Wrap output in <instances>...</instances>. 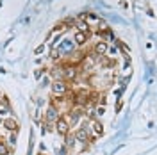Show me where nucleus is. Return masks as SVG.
<instances>
[{"mask_svg":"<svg viewBox=\"0 0 157 155\" xmlns=\"http://www.w3.org/2000/svg\"><path fill=\"white\" fill-rule=\"evenodd\" d=\"M41 75H43V68H41V70H36V71H34V77H36V78H41Z\"/></svg>","mask_w":157,"mask_h":155,"instance_id":"20","label":"nucleus"},{"mask_svg":"<svg viewBox=\"0 0 157 155\" xmlns=\"http://www.w3.org/2000/svg\"><path fill=\"white\" fill-rule=\"evenodd\" d=\"M61 57V52H59L57 48H54V50H50V59H54V61H57V59Z\"/></svg>","mask_w":157,"mask_h":155,"instance_id":"17","label":"nucleus"},{"mask_svg":"<svg viewBox=\"0 0 157 155\" xmlns=\"http://www.w3.org/2000/svg\"><path fill=\"white\" fill-rule=\"evenodd\" d=\"M0 155H11L9 145H7L6 141H0Z\"/></svg>","mask_w":157,"mask_h":155,"instance_id":"14","label":"nucleus"},{"mask_svg":"<svg viewBox=\"0 0 157 155\" xmlns=\"http://www.w3.org/2000/svg\"><path fill=\"white\" fill-rule=\"evenodd\" d=\"M73 136H75V139H77L78 143H88L91 134H89V128H88V127H78L77 130H75V134H73Z\"/></svg>","mask_w":157,"mask_h":155,"instance_id":"7","label":"nucleus"},{"mask_svg":"<svg viewBox=\"0 0 157 155\" xmlns=\"http://www.w3.org/2000/svg\"><path fill=\"white\" fill-rule=\"evenodd\" d=\"M75 27H77L78 32H84V34H89L91 36V29H89V25L86 21H82V20H78L77 23H75Z\"/></svg>","mask_w":157,"mask_h":155,"instance_id":"13","label":"nucleus"},{"mask_svg":"<svg viewBox=\"0 0 157 155\" xmlns=\"http://www.w3.org/2000/svg\"><path fill=\"white\" fill-rule=\"evenodd\" d=\"M107 50H109V43H105V41H97L95 47H93V54L97 57H104L107 54Z\"/></svg>","mask_w":157,"mask_h":155,"instance_id":"8","label":"nucleus"},{"mask_svg":"<svg viewBox=\"0 0 157 155\" xmlns=\"http://www.w3.org/2000/svg\"><path fill=\"white\" fill-rule=\"evenodd\" d=\"M59 118H61V111H59V107H56L54 104H50L48 109H47V112H45V121L47 123H56Z\"/></svg>","mask_w":157,"mask_h":155,"instance_id":"4","label":"nucleus"},{"mask_svg":"<svg viewBox=\"0 0 157 155\" xmlns=\"http://www.w3.org/2000/svg\"><path fill=\"white\" fill-rule=\"evenodd\" d=\"M88 128H89V134H91V136H95V137L104 136V125H102L98 119H91L88 123Z\"/></svg>","mask_w":157,"mask_h":155,"instance_id":"6","label":"nucleus"},{"mask_svg":"<svg viewBox=\"0 0 157 155\" xmlns=\"http://www.w3.org/2000/svg\"><path fill=\"white\" fill-rule=\"evenodd\" d=\"M88 39H89V34H84V32L75 30V34H73V43H75L77 47H84V45L88 43Z\"/></svg>","mask_w":157,"mask_h":155,"instance_id":"10","label":"nucleus"},{"mask_svg":"<svg viewBox=\"0 0 157 155\" xmlns=\"http://www.w3.org/2000/svg\"><path fill=\"white\" fill-rule=\"evenodd\" d=\"M78 64H73V62H70V64H64L63 66V78L66 80V82H73L75 78L78 77Z\"/></svg>","mask_w":157,"mask_h":155,"instance_id":"1","label":"nucleus"},{"mask_svg":"<svg viewBox=\"0 0 157 155\" xmlns=\"http://www.w3.org/2000/svg\"><path fill=\"white\" fill-rule=\"evenodd\" d=\"M7 145H11V146H14V145H16V132H11L9 139H7Z\"/></svg>","mask_w":157,"mask_h":155,"instance_id":"18","label":"nucleus"},{"mask_svg":"<svg viewBox=\"0 0 157 155\" xmlns=\"http://www.w3.org/2000/svg\"><path fill=\"white\" fill-rule=\"evenodd\" d=\"M43 50H45V47H43V45H41V47H38V48L34 50V54H36V55H38V54H41V52H43Z\"/></svg>","mask_w":157,"mask_h":155,"instance_id":"21","label":"nucleus"},{"mask_svg":"<svg viewBox=\"0 0 157 155\" xmlns=\"http://www.w3.org/2000/svg\"><path fill=\"white\" fill-rule=\"evenodd\" d=\"M118 52V48H114V47H109V50H107V54H113L111 57H114V54Z\"/></svg>","mask_w":157,"mask_h":155,"instance_id":"19","label":"nucleus"},{"mask_svg":"<svg viewBox=\"0 0 157 155\" xmlns=\"http://www.w3.org/2000/svg\"><path fill=\"white\" fill-rule=\"evenodd\" d=\"M39 155H45V153H39Z\"/></svg>","mask_w":157,"mask_h":155,"instance_id":"22","label":"nucleus"},{"mask_svg":"<svg viewBox=\"0 0 157 155\" xmlns=\"http://www.w3.org/2000/svg\"><path fill=\"white\" fill-rule=\"evenodd\" d=\"M114 43H116V47H118L120 50H121V52H125V54H128V48H127V45H125V43H121L120 39H114Z\"/></svg>","mask_w":157,"mask_h":155,"instance_id":"16","label":"nucleus"},{"mask_svg":"<svg viewBox=\"0 0 157 155\" xmlns=\"http://www.w3.org/2000/svg\"><path fill=\"white\" fill-rule=\"evenodd\" d=\"M84 107H73L71 111L68 112V123H70V127L71 125H77L78 121L84 118Z\"/></svg>","mask_w":157,"mask_h":155,"instance_id":"3","label":"nucleus"},{"mask_svg":"<svg viewBox=\"0 0 157 155\" xmlns=\"http://www.w3.org/2000/svg\"><path fill=\"white\" fill-rule=\"evenodd\" d=\"M70 91V84L66 80H54L52 82V93L56 96H64Z\"/></svg>","mask_w":157,"mask_h":155,"instance_id":"2","label":"nucleus"},{"mask_svg":"<svg viewBox=\"0 0 157 155\" xmlns=\"http://www.w3.org/2000/svg\"><path fill=\"white\" fill-rule=\"evenodd\" d=\"M82 21H86L88 25H89V23H100V21H102V18H100L98 14H93V13H86Z\"/></svg>","mask_w":157,"mask_h":155,"instance_id":"12","label":"nucleus"},{"mask_svg":"<svg viewBox=\"0 0 157 155\" xmlns=\"http://www.w3.org/2000/svg\"><path fill=\"white\" fill-rule=\"evenodd\" d=\"M2 125H4V128H6L7 132H18V121H16L14 118H6V119L2 121Z\"/></svg>","mask_w":157,"mask_h":155,"instance_id":"11","label":"nucleus"},{"mask_svg":"<svg viewBox=\"0 0 157 155\" xmlns=\"http://www.w3.org/2000/svg\"><path fill=\"white\" fill-rule=\"evenodd\" d=\"M54 125H56V132H57L59 136L64 137V136H68V134H70V128H71V127H70L68 119H66L64 116H61L57 121L54 123Z\"/></svg>","mask_w":157,"mask_h":155,"instance_id":"5","label":"nucleus"},{"mask_svg":"<svg viewBox=\"0 0 157 155\" xmlns=\"http://www.w3.org/2000/svg\"><path fill=\"white\" fill-rule=\"evenodd\" d=\"M73 47H75L73 41H70V39H63V43L57 47V50L61 52V55H63V54H71V52H73Z\"/></svg>","mask_w":157,"mask_h":155,"instance_id":"9","label":"nucleus"},{"mask_svg":"<svg viewBox=\"0 0 157 155\" xmlns=\"http://www.w3.org/2000/svg\"><path fill=\"white\" fill-rule=\"evenodd\" d=\"M7 114H11V107L6 104L4 107H0V118H4V116H7Z\"/></svg>","mask_w":157,"mask_h":155,"instance_id":"15","label":"nucleus"}]
</instances>
